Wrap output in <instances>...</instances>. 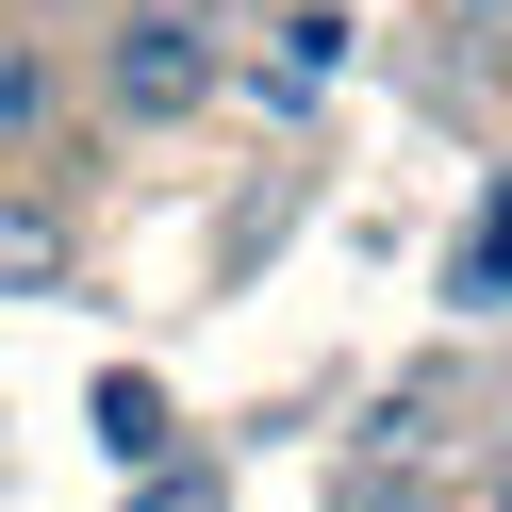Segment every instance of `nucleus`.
Wrapping results in <instances>:
<instances>
[{"label":"nucleus","instance_id":"7ed1b4c3","mask_svg":"<svg viewBox=\"0 0 512 512\" xmlns=\"http://www.w3.org/2000/svg\"><path fill=\"white\" fill-rule=\"evenodd\" d=\"M34 116H50V67H34V50H17V34H0V149L34 133Z\"/></svg>","mask_w":512,"mask_h":512},{"label":"nucleus","instance_id":"f257e3e1","mask_svg":"<svg viewBox=\"0 0 512 512\" xmlns=\"http://www.w3.org/2000/svg\"><path fill=\"white\" fill-rule=\"evenodd\" d=\"M199 83H215L199 17H116V116H199Z\"/></svg>","mask_w":512,"mask_h":512},{"label":"nucleus","instance_id":"f03ea898","mask_svg":"<svg viewBox=\"0 0 512 512\" xmlns=\"http://www.w3.org/2000/svg\"><path fill=\"white\" fill-rule=\"evenodd\" d=\"M34 281H67V215L0 199V298H34Z\"/></svg>","mask_w":512,"mask_h":512}]
</instances>
